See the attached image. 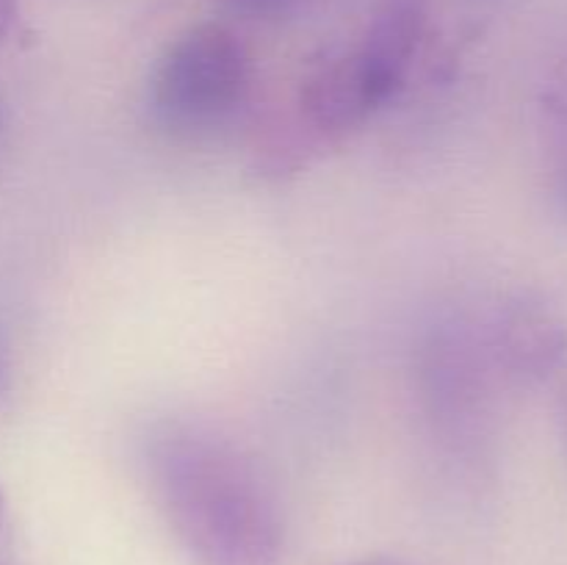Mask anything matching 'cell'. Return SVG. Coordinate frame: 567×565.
Masks as SVG:
<instances>
[{
  "label": "cell",
  "instance_id": "6da1fadb",
  "mask_svg": "<svg viewBox=\"0 0 567 565\" xmlns=\"http://www.w3.org/2000/svg\"><path fill=\"white\" fill-rule=\"evenodd\" d=\"M138 465L194 565H280L286 518L258 460L219 427L186 415L150 421Z\"/></svg>",
  "mask_w": 567,
  "mask_h": 565
},
{
  "label": "cell",
  "instance_id": "7a4b0ae2",
  "mask_svg": "<svg viewBox=\"0 0 567 565\" xmlns=\"http://www.w3.org/2000/svg\"><path fill=\"white\" fill-rule=\"evenodd\" d=\"M430 20V0H377L354 48L321 55L297 92L302 127L343 138L363 127L408 83Z\"/></svg>",
  "mask_w": 567,
  "mask_h": 565
},
{
  "label": "cell",
  "instance_id": "3957f363",
  "mask_svg": "<svg viewBox=\"0 0 567 565\" xmlns=\"http://www.w3.org/2000/svg\"><path fill=\"white\" fill-rule=\"evenodd\" d=\"M252 92L247 44L219 22H203L166 44L147 83L150 120L177 142L210 138L230 125Z\"/></svg>",
  "mask_w": 567,
  "mask_h": 565
},
{
  "label": "cell",
  "instance_id": "277c9868",
  "mask_svg": "<svg viewBox=\"0 0 567 565\" xmlns=\"http://www.w3.org/2000/svg\"><path fill=\"white\" fill-rule=\"evenodd\" d=\"M496 377H504L485 325L449 319L421 347V402L432 424L452 441L480 438L491 415Z\"/></svg>",
  "mask_w": 567,
  "mask_h": 565
},
{
  "label": "cell",
  "instance_id": "5b68a950",
  "mask_svg": "<svg viewBox=\"0 0 567 565\" xmlns=\"http://www.w3.org/2000/svg\"><path fill=\"white\" fill-rule=\"evenodd\" d=\"M487 336L502 374L520 386L557 380L567 366V316L543 294H518L498 305Z\"/></svg>",
  "mask_w": 567,
  "mask_h": 565
},
{
  "label": "cell",
  "instance_id": "8992f818",
  "mask_svg": "<svg viewBox=\"0 0 567 565\" xmlns=\"http://www.w3.org/2000/svg\"><path fill=\"white\" fill-rule=\"evenodd\" d=\"M540 150L548 205L567 227V53L540 92Z\"/></svg>",
  "mask_w": 567,
  "mask_h": 565
},
{
  "label": "cell",
  "instance_id": "52a82bcc",
  "mask_svg": "<svg viewBox=\"0 0 567 565\" xmlns=\"http://www.w3.org/2000/svg\"><path fill=\"white\" fill-rule=\"evenodd\" d=\"M241 14L255 17V20H271V17H282L299 3V0H227Z\"/></svg>",
  "mask_w": 567,
  "mask_h": 565
},
{
  "label": "cell",
  "instance_id": "ba28073f",
  "mask_svg": "<svg viewBox=\"0 0 567 565\" xmlns=\"http://www.w3.org/2000/svg\"><path fill=\"white\" fill-rule=\"evenodd\" d=\"M11 382V343H9V332L3 330L0 325V397L9 391Z\"/></svg>",
  "mask_w": 567,
  "mask_h": 565
},
{
  "label": "cell",
  "instance_id": "9c48e42d",
  "mask_svg": "<svg viewBox=\"0 0 567 565\" xmlns=\"http://www.w3.org/2000/svg\"><path fill=\"white\" fill-rule=\"evenodd\" d=\"M557 415H559V430H563V443L567 452V366L557 377Z\"/></svg>",
  "mask_w": 567,
  "mask_h": 565
},
{
  "label": "cell",
  "instance_id": "30bf717a",
  "mask_svg": "<svg viewBox=\"0 0 567 565\" xmlns=\"http://www.w3.org/2000/svg\"><path fill=\"white\" fill-rule=\"evenodd\" d=\"M17 17V0H0V48L11 31V22Z\"/></svg>",
  "mask_w": 567,
  "mask_h": 565
},
{
  "label": "cell",
  "instance_id": "8fae6325",
  "mask_svg": "<svg viewBox=\"0 0 567 565\" xmlns=\"http://www.w3.org/2000/svg\"><path fill=\"white\" fill-rule=\"evenodd\" d=\"M352 565H402V563H396V559H391V557H369V559H360V563H352Z\"/></svg>",
  "mask_w": 567,
  "mask_h": 565
},
{
  "label": "cell",
  "instance_id": "7c38bea8",
  "mask_svg": "<svg viewBox=\"0 0 567 565\" xmlns=\"http://www.w3.org/2000/svg\"><path fill=\"white\" fill-rule=\"evenodd\" d=\"M3 521H6V502H3V493H0V530H3Z\"/></svg>",
  "mask_w": 567,
  "mask_h": 565
},
{
  "label": "cell",
  "instance_id": "4fadbf2b",
  "mask_svg": "<svg viewBox=\"0 0 567 565\" xmlns=\"http://www.w3.org/2000/svg\"><path fill=\"white\" fill-rule=\"evenodd\" d=\"M0 136H3V109H0Z\"/></svg>",
  "mask_w": 567,
  "mask_h": 565
}]
</instances>
